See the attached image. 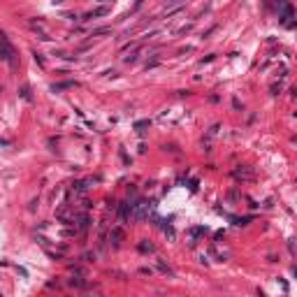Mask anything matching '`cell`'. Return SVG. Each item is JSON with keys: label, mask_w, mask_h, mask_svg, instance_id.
<instances>
[{"label": "cell", "mask_w": 297, "mask_h": 297, "mask_svg": "<svg viewBox=\"0 0 297 297\" xmlns=\"http://www.w3.org/2000/svg\"><path fill=\"white\" fill-rule=\"evenodd\" d=\"M0 58L14 65V49H12V44H10V40H7V35H2V33H0Z\"/></svg>", "instance_id": "obj_1"}, {"label": "cell", "mask_w": 297, "mask_h": 297, "mask_svg": "<svg viewBox=\"0 0 297 297\" xmlns=\"http://www.w3.org/2000/svg\"><path fill=\"white\" fill-rule=\"evenodd\" d=\"M119 239H121V230L116 228V230H111V244L119 246Z\"/></svg>", "instance_id": "obj_2"}, {"label": "cell", "mask_w": 297, "mask_h": 297, "mask_svg": "<svg viewBox=\"0 0 297 297\" xmlns=\"http://www.w3.org/2000/svg\"><path fill=\"white\" fill-rule=\"evenodd\" d=\"M139 251H144V253H146V251H153V246H151V244H146V241H144V244H139Z\"/></svg>", "instance_id": "obj_3"}, {"label": "cell", "mask_w": 297, "mask_h": 297, "mask_svg": "<svg viewBox=\"0 0 297 297\" xmlns=\"http://www.w3.org/2000/svg\"><path fill=\"white\" fill-rule=\"evenodd\" d=\"M104 33H109V28H98V30H95L93 35H104Z\"/></svg>", "instance_id": "obj_4"}, {"label": "cell", "mask_w": 297, "mask_h": 297, "mask_svg": "<svg viewBox=\"0 0 297 297\" xmlns=\"http://www.w3.org/2000/svg\"><path fill=\"white\" fill-rule=\"evenodd\" d=\"M0 297H2V295H0Z\"/></svg>", "instance_id": "obj_5"}]
</instances>
